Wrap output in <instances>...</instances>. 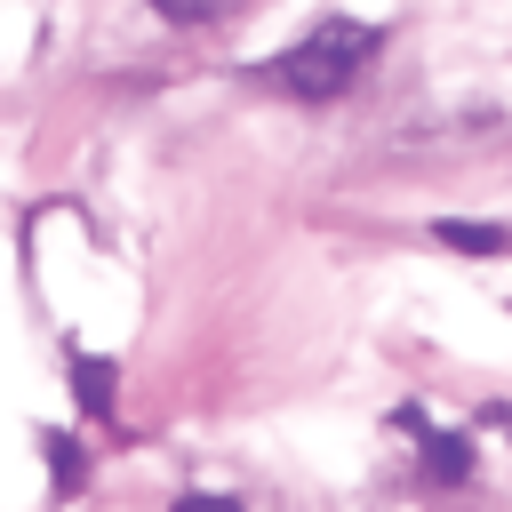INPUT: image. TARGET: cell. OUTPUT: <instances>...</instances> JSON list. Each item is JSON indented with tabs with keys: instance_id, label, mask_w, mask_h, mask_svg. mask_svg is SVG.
<instances>
[{
	"instance_id": "cell-1",
	"label": "cell",
	"mask_w": 512,
	"mask_h": 512,
	"mask_svg": "<svg viewBox=\"0 0 512 512\" xmlns=\"http://www.w3.org/2000/svg\"><path fill=\"white\" fill-rule=\"evenodd\" d=\"M368 56H376V32L336 16V24L304 32L296 48H280V56L264 64V80H272L280 96H296V104H328V96H344V88L368 72Z\"/></svg>"
},
{
	"instance_id": "cell-2",
	"label": "cell",
	"mask_w": 512,
	"mask_h": 512,
	"mask_svg": "<svg viewBox=\"0 0 512 512\" xmlns=\"http://www.w3.org/2000/svg\"><path fill=\"white\" fill-rule=\"evenodd\" d=\"M160 16H176V24H216V16H232V8H248V0H152Z\"/></svg>"
},
{
	"instance_id": "cell-3",
	"label": "cell",
	"mask_w": 512,
	"mask_h": 512,
	"mask_svg": "<svg viewBox=\"0 0 512 512\" xmlns=\"http://www.w3.org/2000/svg\"><path fill=\"white\" fill-rule=\"evenodd\" d=\"M80 400H88V408L112 400V368H104V360H80Z\"/></svg>"
},
{
	"instance_id": "cell-4",
	"label": "cell",
	"mask_w": 512,
	"mask_h": 512,
	"mask_svg": "<svg viewBox=\"0 0 512 512\" xmlns=\"http://www.w3.org/2000/svg\"><path fill=\"white\" fill-rule=\"evenodd\" d=\"M176 512H240L232 496H176Z\"/></svg>"
}]
</instances>
